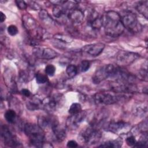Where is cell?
<instances>
[{
    "mask_svg": "<svg viewBox=\"0 0 148 148\" xmlns=\"http://www.w3.org/2000/svg\"><path fill=\"white\" fill-rule=\"evenodd\" d=\"M102 26L106 35L113 38L121 35L125 28L120 14L112 10L106 12L102 16Z\"/></svg>",
    "mask_w": 148,
    "mask_h": 148,
    "instance_id": "cell-1",
    "label": "cell"
},
{
    "mask_svg": "<svg viewBox=\"0 0 148 148\" xmlns=\"http://www.w3.org/2000/svg\"><path fill=\"white\" fill-rule=\"evenodd\" d=\"M24 131L26 135L29 138L31 143L38 147H45V134L43 129L38 124L27 123L25 124Z\"/></svg>",
    "mask_w": 148,
    "mask_h": 148,
    "instance_id": "cell-2",
    "label": "cell"
},
{
    "mask_svg": "<svg viewBox=\"0 0 148 148\" xmlns=\"http://www.w3.org/2000/svg\"><path fill=\"white\" fill-rule=\"evenodd\" d=\"M120 16L124 28L133 33H137L140 31L142 26L138 21L136 16L134 13L130 11H125Z\"/></svg>",
    "mask_w": 148,
    "mask_h": 148,
    "instance_id": "cell-3",
    "label": "cell"
},
{
    "mask_svg": "<svg viewBox=\"0 0 148 148\" xmlns=\"http://www.w3.org/2000/svg\"><path fill=\"white\" fill-rule=\"evenodd\" d=\"M101 137V132L93 127L86 128L80 132L79 135L80 140L87 145H92L97 143Z\"/></svg>",
    "mask_w": 148,
    "mask_h": 148,
    "instance_id": "cell-4",
    "label": "cell"
},
{
    "mask_svg": "<svg viewBox=\"0 0 148 148\" xmlns=\"http://www.w3.org/2000/svg\"><path fill=\"white\" fill-rule=\"evenodd\" d=\"M117 66L112 64L104 65L98 69L93 75L92 82L95 84H99L101 82L108 78L113 79L114 77Z\"/></svg>",
    "mask_w": 148,
    "mask_h": 148,
    "instance_id": "cell-5",
    "label": "cell"
},
{
    "mask_svg": "<svg viewBox=\"0 0 148 148\" xmlns=\"http://www.w3.org/2000/svg\"><path fill=\"white\" fill-rule=\"evenodd\" d=\"M23 24L27 32L32 36L38 39L43 38L44 32L42 29L38 27L34 18L29 14H26L23 16Z\"/></svg>",
    "mask_w": 148,
    "mask_h": 148,
    "instance_id": "cell-6",
    "label": "cell"
},
{
    "mask_svg": "<svg viewBox=\"0 0 148 148\" xmlns=\"http://www.w3.org/2000/svg\"><path fill=\"white\" fill-rule=\"evenodd\" d=\"M121 96L116 94V92H99L94 95V100L97 104L111 105L118 102Z\"/></svg>",
    "mask_w": 148,
    "mask_h": 148,
    "instance_id": "cell-7",
    "label": "cell"
},
{
    "mask_svg": "<svg viewBox=\"0 0 148 148\" xmlns=\"http://www.w3.org/2000/svg\"><path fill=\"white\" fill-rule=\"evenodd\" d=\"M111 90L116 93L131 92L136 91V87L131 82L113 80L110 83Z\"/></svg>",
    "mask_w": 148,
    "mask_h": 148,
    "instance_id": "cell-8",
    "label": "cell"
},
{
    "mask_svg": "<svg viewBox=\"0 0 148 148\" xmlns=\"http://www.w3.org/2000/svg\"><path fill=\"white\" fill-rule=\"evenodd\" d=\"M139 57V55L138 53L128 51H120L116 56V60L119 65L125 66L131 64Z\"/></svg>",
    "mask_w": 148,
    "mask_h": 148,
    "instance_id": "cell-9",
    "label": "cell"
},
{
    "mask_svg": "<svg viewBox=\"0 0 148 148\" xmlns=\"http://www.w3.org/2000/svg\"><path fill=\"white\" fill-rule=\"evenodd\" d=\"M35 57L42 60H51L57 57V53L52 49L43 47H35L32 49Z\"/></svg>",
    "mask_w": 148,
    "mask_h": 148,
    "instance_id": "cell-10",
    "label": "cell"
},
{
    "mask_svg": "<svg viewBox=\"0 0 148 148\" xmlns=\"http://www.w3.org/2000/svg\"><path fill=\"white\" fill-rule=\"evenodd\" d=\"M1 138L4 143L9 147H17L20 144L16 137L12 134L8 127L2 125L1 130Z\"/></svg>",
    "mask_w": 148,
    "mask_h": 148,
    "instance_id": "cell-11",
    "label": "cell"
},
{
    "mask_svg": "<svg viewBox=\"0 0 148 148\" xmlns=\"http://www.w3.org/2000/svg\"><path fill=\"white\" fill-rule=\"evenodd\" d=\"M105 45L102 43H95L89 44L83 46L81 49V51L85 54L91 57L99 56L103 50Z\"/></svg>",
    "mask_w": 148,
    "mask_h": 148,
    "instance_id": "cell-12",
    "label": "cell"
},
{
    "mask_svg": "<svg viewBox=\"0 0 148 148\" xmlns=\"http://www.w3.org/2000/svg\"><path fill=\"white\" fill-rule=\"evenodd\" d=\"M87 114L86 111L82 110L78 113L71 114V116L66 120V127L70 130H75L77 128L80 123L86 118Z\"/></svg>",
    "mask_w": 148,
    "mask_h": 148,
    "instance_id": "cell-13",
    "label": "cell"
},
{
    "mask_svg": "<svg viewBox=\"0 0 148 148\" xmlns=\"http://www.w3.org/2000/svg\"><path fill=\"white\" fill-rule=\"evenodd\" d=\"M38 125L42 128L47 127L53 128L54 126L58 124L56 117L51 115H41L38 118Z\"/></svg>",
    "mask_w": 148,
    "mask_h": 148,
    "instance_id": "cell-14",
    "label": "cell"
},
{
    "mask_svg": "<svg viewBox=\"0 0 148 148\" xmlns=\"http://www.w3.org/2000/svg\"><path fill=\"white\" fill-rule=\"evenodd\" d=\"M66 15L68 20L74 24L81 23L84 16V13L81 9L73 8L69 10Z\"/></svg>",
    "mask_w": 148,
    "mask_h": 148,
    "instance_id": "cell-15",
    "label": "cell"
},
{
    "mask_svg": "<svg viewBox=\"0 0 148 148\" xmlns=\"http://www.w3.org/2000/svg\"><path fill=\"white\" fill-rule=\"evenodd\" d=\"M88 23L92 29L98 30L102 26V16L97 12H94L90 14Z\"/></svg>",
    "mask_w": 148,
    "mask_h": 148,
    "instance_id": "cell-16",
    "label": "cell"
},
{
    "mask_svg": "<svg viewBox=\"0 0 148 148\" xmlns=\"http://www.w3.org/2000/svg\"><path fill=\"white\" fill-rule=\"evenodd\" d=\"M58 101L57 97H53L50 98L46 99L45 101H43V109L49 113L54 112L57 108L58 103Z\"/></svg>",
    "mask_w": 148,
    "mask_h": 148,
    "instance_id": "cell-17",
    "label": "cell"
},
{
    "mask_svg": "<svg viewBox=\"0 0 148 148\" xmlns=\"http://www.w3.org/2000/svg\"><path fill=\"white\" fill-rule=\"evenodd\" d=\"M51 129L54 138L57 141L62 142L66 138V131L64 127L57 124Z\"/></svg>",
    "mask_w": 148,
    "mask_h": 148,
    "instance_id": "cell-18",
    "label": "cell"
},
{
    "mask_svg": "<svg viewBox=\"0 0 148 148\" xmlns=\"http://www.w3.org/2000/svg\"><path fill=\"white\" fill-rule=\"evenodd\" d=\"M66 2L64 4L56 5L54 6L53 9V14L55 17L60 18L64 16L65 14H67L68 9H71V8H69V6H66Z\"/></svg>",
    "mask_w": 148,
    "mask_h": 148,
    "instance_id": "cell-19",
    "label": "cell"
},
{
    "mask_svg": "<svg viewBox=\"0 0 148 148\" xmlns=\"http://www.w3.org/2000/svg\"><path fill=\"white\" fill-rule=\"evenodd\" d=\"M126 126H127V123L122 121H116V122H111L108 124L107 127V129L108 131L110 132L116 133L121 131Z\"/></svg>",
    "mask_w": 148,
    "mask_h": 148,
    "instance_id": "cell-20",
    "label": "cell"
},
{
    "mask_svg": "<svg viewBox=\"0 0 148 148\" xmlns=\"http://www.w3.org/2000/svg\"><path fill=\"white\" fill-rule=\"evenodd\" d=\"M27 108L30 110H35L43 107V101L38 98H33L26 103Z\"/></svg>",
    "mask_w": 148,
    "mask_h": 148,
    "instance_id": "cell-21",
    "label": "cell"
},
{
    "mask_svg": "<svg viewBox=\"0 0 148 148\" xmlns=\"http://www.w3.org/2000/svg\"><path fill=\"white\" fill-rule=\"evenodd\" d=\"M136 10L142 14L146 19H147L148 16V1H140L136 5Z\"/></svg>",
    "mask_w": 148,
    "mask_h": 148,
    "instance_id": "cell-22",
    "label": "cell"
},
{
    "mask_svg": "<svg viewBox=\"0 0 148 148\" xmlns=\"http://www.w3.org/2000/svg\"><path fill=\"white\" fill-rule=\"evenodd\" d=\"M123 140L121 138H118L115 140H109L101 144L99 147H114V148H118L122 146Z\"/></svg>",
    "mask_w": 148,
    "mask_h": 148,
    "instance_id": "cell-23",
    "label": "cell"
},
{
    "mask_svg": "<svg viewBox=\"0 0 148 148\" xmlns=\"http://www.w3.org/2000/svg\"><path fill=\"white\" fill-rule=\"evenodd\" d=\"M39 16L40 18L42 21H43L46 24H50V25L53 24V20L46 10L44 9L41 10L39 13Z\"/></svg>",
    "mask_w": 148,
    "mask_h": 148,
    "instance_id": "cell-24",
    "label": "cell"
},
{
    "mask_svg": "<svg viewBox=\"0 0 148 148\" xmlns=\"http://www.w3.org/2000/svg\"><path fill=\"white\" fill-rule=\"evenodd\" d=\"M5 117L6 120L9 123H14L16 119V113L14 110L12 109H9L6 111L5 113Z\"/></svg>",
    "mask_w": 148,
    "mask_h": 148,
    "instance_id": "cell-25",
    "label": "cell"
},
{
    "mask_svg": "<svg viewBox=\"0 0 148 148\" xmlns=\"http://www.w3.org/2000/svg\"><path fill=\"white\" fill-rule=\"evenodd\" d=\"M5 80L6 85L12 90L14 91V90L16 88V83L14 82V79H13V76H12L10 74L8 73L7 75L4 77V81Z\"/></svg>",
    "mask_w": 148,
    "mask_h": 148,
    "instance_id": "cell-26",
    "label": "cell"
},
{
    "mask_svg": "<svg viewBox=\"0 0 148 148\" xmlns=\"http://www.w3.org/2000/svg\"><path fill=\"white\" fill-rule=\"evenodd\" d=\"M66 72L69 77H73L75 76L77 73V68L76 66L72 64L68 65L66 68Z\"/></svg>",
    "mask_w": 148,
    "mask_h": 148,
    "instance_id": "cell-27",
    "label": "cell"
},
{
    "mask_svg": "<svg viewBox=\"0 0 148 148\" xmlns=\"http://www.w3.org/2000/svg\"><path fill=\"white\" fill-rule=\"evenodd\" d=\"M81 111H82V106L79 103H73L71 105L68 110V112L70 114H76L80 112Z\"/></svg>",
    "mask_w": 148,
    "mask_h": 148,
    "instance_id": "cell-28",
    "label": "cell"
},
{
    "mask_svg": "<svg viewBox=\"0 0 148 148\" xmlns=\"http://www.w3.org/2000/svg\"><path fill=\"white\" fill-rule=\"evenodd\" d=\"M147 144V133L143 132V135L140 137L139 142H136L135 147H146Z\"/></svg>",
    "mask_w": 148,
    "mask_h": 148,
    "instance_id": "cell-29",
    "label": "cell"
},
{
    "mask_svg": "<svg viewBox=\"0 0 148 148\" xmlns=\"http://www.w3.org/2000/svg\"><path fill=\"white\" fill-rule=\"evenodd\" d=\"M54 38L60 40L61 42H64V43H68V42H71V41H72V39L70 36H68L67 35H64L62 34H56L54 36Z\"/></svg>",
    "mask_w": 148,
    "mask_h": 148,
    "instance_id": "cell-30",
    "label": "cell"
},
{
    "mask_svg": "<svg viewBox=\"0 0 148 148\" xmlns=\"http://www.w3.org/2000/svg\"><path fill=\"white\" fill-rule=\"evenodd\" d=\"M36 81L38 84H43L47 81V77L46 75L38 73L36 75Z\"/></svg>",
    "mask_w": 148,
    "mask_h": 148,
    "instance_id": "cell-31",
    "label": "cell"
},
{
    "mask_svg": "<svg viewBox=\"0 0 148 148\" xmlns=\"http://www.w3.org/2000/svg\"><path fill=\"white\" fill-rule=\"evenodd\" d=\"M56 68L53 65L49 64L45 68V72L47 75L53 76L55 73Z\"/></svg>",
    "mask_w": 148,
    "mask_h": 148,
    "instance_id": "cell-32",
    "label": "cell"
},
{
    "mask_svg": "<svg viewBox=\"0 0 148 148\" xmlns=\"http://www.w3.org/2000/svg\"><path fill=\"white\" fill-rule=\"evenodd\" d=\"M8 32L11 36H14L18 33V29L14 25H10L8 27Z\"/></svg>",
    "mask_w": 148,
    "mask_h": 148,
    "instance_id": "cell-33",
    "label": "cell"
},
{
    "mask_svg": "<svg viewBox=\"0 0 148 148\" xmlns=\"http://www.w3.org/2000/svg\"><path fill=\"white\" fill-rule=\"evenodd\" d=\"M90 66V64L88 61H87V60L82 61L80 64L81 71L83 72H86L88 70Z\"/></svg>",
    "mask_w": 148,
    "mask_h": 148,
    "instance_id": "cell-34",
    "label": "cell"
},
{
    "mask_svg": "<svg viewBox=\"0 0 148 148\" xmlns=\"http://www.w3.org/2000/svg\"><path fill=\"white\" fill-rule=\"evenodd\" d=\"M125 142L127 144L130 146H134V145L136 142L135 138L132 135L127 137L125 139Z\"/></svg>",
    "mask_w": 148,
    "mask_h": 148,
    "instance_id": "cell-35",
    "label": "cell"
},
{
    "mask_svg": "<svg viewBox=\"0 0 148 148\" xmlns=\"http://www.w3.org/2000/svg\"><path fill=\"white\" fill-rule=\"evenodd\" d=\"M16 4L17 6L20 9V10H24L27 8V5L24 1H20V0H17L15 1Z\"/></svg>",
    "mask_w": 148,
    "mask_h": 148,
    "instance_id": "cell-36",
    "label": "cell"
},
{
    "mask_svg": "<svg viewBox=\"0 0 148 148\" xmlns=\"http://www.w3.org/2000/svg\"><path fill=\"white\" fill-rule=\"evenodd\" d=\"M139 76L140 77L143 79V80L147 81V69H143V71H141L139 72Z\"/></svg>",
    "mask_w": 148,
    "mask_h": 148,
    "instance_id": "cell-37",
    "label": "cell"
},
{
    "mask_svg": "<svg viewBox=\"0 0 148 148\" xmlns=\"http://www.w3.org/2000/svg\"><path fill=\"white\" fill-rule=\"evenodd\" d=\"M77 145H78L77 143L75 140H69L66 144V146L68 147H71V148L76 147L77 146Z\"/></svg>",
    "mask_w": 148,
    "mask_h": 148,
    "instance_id": "cell-38",
    "label": "cell"
},
{
    "mask_svg": "<svg viewBox=\"0 0 148 148\" xmlns=\"http://www.w3.org/2000/svg\"><path fill=\"white\" fill-rule=\"evenodd\" d=\"M21 92V94H22L24 96H25V97H30V95H31V92H30L29 90H28V89L23 88V89H22Z\"/></svg>",
    "mask_w": 148,
    "mask_h": 148,
    "instance_id": "cell-39",
    "label": "cell"
},
{
    "mask_svg": "<svg viewBox=\"0 0 148 148\" xmlns=\"http://www.w3.org/2000/svg\"><path fill=\"white\" fill-rule=\"evenodd\" d=\"M5 20H6V16H5V14L2 12H0V20H1V23H3Z\"/></svg>",
    "mask_w": 148,
    "mask_h": 148,
    "instance_id": "cell-40",
    "label": "cell"
}]
</instances>
